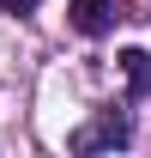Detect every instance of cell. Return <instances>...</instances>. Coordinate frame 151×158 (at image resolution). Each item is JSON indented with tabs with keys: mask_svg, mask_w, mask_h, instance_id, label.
I'll return each instance as SVG.
<instances>
[{
	"mask_svg": "<svg viewBox=\"0 0 151 158\" xmlns=\"http://www.w3.org/2000/svg\"><path fill=\"white\" fill-rule=\"evenodd\" d=\"M127 140H133V116L127 110H103L97 122H85L73 134V152H121Z\"/></svg>",
	"mask_w": 151,
	"mask_h": 158,
	"instance_id": "obj_1",
	"label": "cell"
},
{
	"mask_svg": "<svg viewBox=\"0 0 151 158\" xmlns=\"http://www.w3.org/2000/svg\"><path fill=\"white\" fill-rule=\"evenodd\" d=\"M67 19H73L79 37H109L121 12H115V0H73V6H67Z\"/></svg>",
	"mask_w": 151,
	"mask_h": 158,
	"instance_id": "obj_2",
	"label": "cell"
},
{
	"mask_svg": "<svg viewBox=\"0 0 151 158\" xmlns=\"http://www.w3.org/2000/svg\"><path fill=\"white\" fill-rule=\"evenodd\" d=\"M121 73H127V91H133V98L151 91V55H145V49H121Z\"/></svg>",
	"mask_w": 151,
	"mask_h": 158,
	"instance_id": "obj_3",
	"label": "cell"
},
{
	"mask_svg": "<svg viewBox=\"0 0 151 158\" xmlns=\"http://www.w3.org/2000/svg\"><path fill=\"white\" fill-rule=\"evenodd\" d=\"M30 6H37V0H0V12H12V19H24Z\"/></svg>",
	"mask_w": 151,
	"mask_h": 158,
	"instance_id": "obj_4",
	"label": "cell"
}]
</instances>
